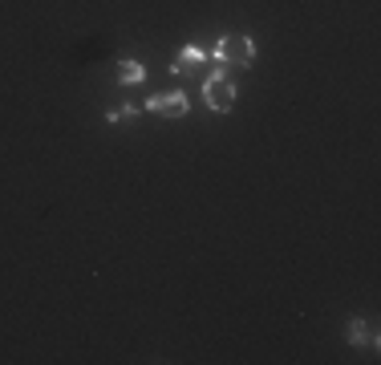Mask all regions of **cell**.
I'll return each mask as SVG.
<instances>
[{
    "instance_id": "cell-7",
    "label": "cell",
    "mask_w": 381,
    "mask_h": 365,
    "mask_svg": "<svg viewBox=\"0 0 381 365\" xmlns=\"http://www.w3.org/2000/svg\"><path fill=\"white\" fill-rule=\"evenodd\" d=\"M134 118V106H118V110H110V122H126Z\"/></svg>"
},
{
    "instance_id": "cell-5",
    "label": "cell",
    "mask_w": 381,
    "mask_h": 365,
    "mask_svg": "<svg viewBox=\"0 0 381 365\" xmlns=\"http://www.w3.org/2000/svg\"><path fill=\"white\" fill-rule=\"evenodd\" d=\"M143 77H146V70L138 65V61H122L118 65V81H126V86H138Z\"/></svg>"
},
{
    "instance_id": "cell-6",
    "label": "cell",
    "mask_w": 381,
    "mask_h": 365,
    "mask_svg": "<svg viewBox=\"0 0 381 365\" xmlns=\"http://www.w3.org/2000/svg\"><path fill=\"white\" fill-rule=\"evenodd\" d=\"M349 341H353V345H361V341L378 345V337H373V333H365V321H349Z\"/></svg>"
},
{
    "instance_id": "cell-1",
    "label": "cell",
    "mask_w": 381,
    "mask_h": 365,
    "mask_svg": "<svg viewBox=\"0 0 381 365\" xmlns=\"http://www.w3.org/2000/svg\"><path fill=\"white\" fill-rule=\"evenodd\" d=\"M252 57H256V45H252V37H223L219 45H215V61H223V65H252Z\"/></svg>"
},
{
    "instance_id": "cell-3",
    "label": "cell",
    "mask_w": 381,
    "mask_h": 365,
    "mask_svg": "<svg viewBox=\"0 0 381 365\" xmlns=\"http://www.w3.org/2000/svg\"><path fill=\"white\" fill-rule=\"evenodd\" d=\"M146 110L167 114V118H183V114H187V94H159V97L146 102Z\"/></svg>"
},
{
    "instance_id": "cell-4",
    "label": "cell",
    "mask_w": 381,
    "mask_h": 365,
    "mask_svg": "<svg viewBox=\"0 0 381 365\" xmlns=\"http://www.w3.org/2000/svg\"><path fill=\"white\" fill-rule=\"evenodd\" d=\"M203 57H207V53H203L199 45H187L183 53H179V61H175V73H179V77H187V73H195L199 65H203Z\"/></svg>"
},
{
    "instance_id": "cell-2",
    "label": "cell",
    "mask_w": 381,
    "mask_h": 365,
    "mask_svg": "<svg viewBox=\"0 0 381 365\" xmlns=\"http://www.w3.org/2000/svg\"><path fill=\"white\" fill-rule=\"evenodd\" d=\"M203 97H207V106L211 110H219V114H227L232 106H236V86L227 81V73L215 70L207 81H203Z\"/></svg>"
}]
</instances>
